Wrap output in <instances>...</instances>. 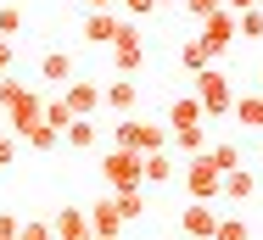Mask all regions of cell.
<instances>
[{
    "label": "cell",
    "mask_w": 263,
    "mask_h": 240,
    "mask_svg": "<svg viewBox=\"0 0 263 240\" xmlns=\"http://www.w3.org/2000/svg\"><path fill=\"white\" fill-rule=\"evenodd\" d=\"M123 11H129V17H152V11H157V0H123Z\"/></svg>",
    "instance_id": "obj_30"
},
{
    "label": "cell",
    "mask_w": 263,
    "mask_h": 240,
    "mask_svg": "<svg viewBox=\"0 0 263 240\" xmlns=\"http://www.w3.org/2000/svg\"><path fill=\"white\" fill-rule=\"evenodd\" d=\"M112 145L118 151H135V156H152V151H168V129L162 123H146V117H123L112 129Z\"/></svg>",
    "instance_id": "obj_2"
},
{
    "label": "cell",
    "mask_w": 263,
    "mask_h": 240,
    "mask_svg": "<svg viewBox=\"0 0 263 240\" xmlns=\"http://www.w3.org/2000/svg\"><path fill=\"white\" fill-rule=\"evenodd\" d=\"M179 168H185L179 179H185V195H191V201H213V195H218L224 179H218V168H213L208 156H191V162H179Z\"/></svg>",
    "instance_id": "obj_6"
},
{
    "label": "cell",
    "mask_w": 263,
    "mask_h": 240,
    "mask_svg": "<svg viewBox=\"0 0 263 240\" xmlns=\"http://www.w3.org/2000/svg\"><path fill=\"white\" fill-rule=\"evenodd\" d=\"M17 28H23V11L17 6H0V39H11Z\"/></svg>",
    "instance_id": "obj_27"
},
{
    "label": "cell",
    "mask_w": 263,
    "mask_h": 240,
    "mask_svg": "<svg viewBox=\"0 0 263 240\" xmlns=\"http://www.w3.org/2000/svg\"><path fill=\"white\" fill-rule=\"evenodd\" d=\"M202 156H208L213 168H218V179H224L230 168H241V151H235L230 140H208V151H202Z\"/></svg>",
    "instance_id": "obj_18"
},
{
    "label": "cell",
    "mask_w": 263,
    "mask_h": 240,
    "mask_svg": "<svg viewBox=\"0 0 263 240\" xmlns=\"http://www.w3.org/2000/svg\"><path fill=\"white\" fill-rule=\"evenodd\" d=\"M23 145H34V151H56V145H62V134H56L51 123H34V129L23 134Z\"/></svg>",
    "instance_id": "obj_22"
},
{
    "label": "cell",
    "mask_w": 263,
    "mask_h": 240,
    "mask_svg": "<svg viewBox=\"0 0 263 240\" xmlns=\"http://www.w3.org/2000/svg\"><path fill=\"white\" fill-rule=\"evenodd\" d=\"M17 240H51V218H28V224H17Z\"/></svg>",
    "instance_id": "obj_26"
},
{
    "label": "cell",
    "mask_w": 263,
    "mask_h": 240,
    "mask_svg": "<svg viewBox=\"0 0 263 240\" xmlns=\"http://www.w3.org/2000/svg\"><path fill=\"white\" fill-rule=\"evenodd\" d=\"M196 28H202V34H196V45L208 50V62H218V56H224V50H230V39H235V17H230V11H224V6H218V11H213L208 23H196Z\"/></svg>",
    "instance_id": "obj_5"
},
{
    "label": "cell",
    "mask_w": 263,
    "mask_h": 240,
    "mask_svg": "<svg viewBox=\"0 0 263 240\" xmlns=\"http://www.w3.org/2000/svg\"><path fill=\"white\" fill-rule=\"evenodd\" d=\"M84 218H90V235H106V240L123 235V218H118V201H112V195L96 201V207H84Z\"/></svg>",
    "instance_id": "obj_10"
},
{
    "label": "cell",
    "mask_w": 263,
    "mask_h": 240,
    "mask_svg": "<svg viewBox=\"0 0 263 240\" xmlns=\"http://www.w3.org/2000/svg\"><path fill=\"white\" fill-rule=\"evenodd\" d=\"M56 101H62V106H67L73 117H84V123H96V106H101V84H90V78H67Z\"/></svg>",
    "instance_id": "obj_7"
},
{
    "label": "cell",
    "mask_w": 263,
    "mask_h": 240,
    "mask_svg": "<svg viewBox=\"0 0 263 240\" xmlns=\"http://www.w3.org/2000/svg\"><path fill=\"white\" fill-rule=\"evenodd\" d=\"M191 84V95L202 106V123L208 117H230V106H235V90H230V73H218V67H202L196 78H185Z\"/></svg>",
    "instance_id": "obj_1"
},
{
    "label": "cell",
    "mask_w": 263,
    "mask_h": 240,
    "mask_svg": "<svg viewBox=\"0 0 263 240\" xmlns=\"http://www.w3.org/2000/svg\"><path fill=\"white\" fill-rule=\"evenodd\" d=\"M40 78H45V84H67V78H73V56H67V50H45Z\"/></svg>",
    "instance_id": "obj_17"
},
{
    "label": "cell",
    "mask_w": 263,
    "mask_h": 240,
    "mask_svg": "<svg viewBox=\"0 0 263 240\" xmlns=\"http://www.w3.org/2000/svg\"><path fill=\"white\" fill-rule=\"evenodd\" d=\"M168 179H179V156H174V151L140 156V185H168Z\"/></svg>",
    "instance_id": "obj_9"
},
{
    "label": "cell",
    "mask_w": 263,
    "mask_h": 240,
    "mask_svg": "<svg viewBox=\"0 0 263 240\" xmlns=\"http://www.w3.org/2000/svg\"><path fill=\"white\" fill-rule=\"evenodd\" d=\"M51 240H90V218H84V207H62L51 218Z\"/></svg>",
    "instance_id": "obj_11"
},
{
    "label": "cell",
    "mask_w": 263,
    "mask_h": 240,
    "mask_svg": "<svg viewBox=\"0 0 263 240\" xmlns=\"http://www.w3.org/2000/svg\"><path fill=\"white\" fill-rule=\"evenodd\" d=\"M185 11H191V17H196V23H208L213 11H218V0H185Z\"/></svg>",
    "instance_id": "obj_29"
},
{
    "label": "cell",
    "mask_w": 263,
    "mask_h": 240,
    "mask_svg": "<svg viewBox=\"0 0 263 240\" xmlns=\"http://www.w3.org/2000/svg\"><path fill=\"white\" fill-rule=\"evenodd\" d=\"M118 28H123V17H118V11H90L79 34H84L90 45H112V39H118Z\"/></svg>",
    "instance_id": "obj_12"
},
{
    "label": "cell",
    "mask_w": 263,
    "mask_h": 240,
    "mask_svg": "<svg viewBox=\"0 0 263 240\" xmlns=\"http://www.w3.org/2000/svg\"><path fill=\"white\" fill-rule=\"evenodd\" d=\"M213 224H218L213 201H185V212H179V229H185L191 240H213Z\"/></svg>",
    "instance_id": "obj_8"
},
{
    "label": "cell",
    "mask_w": 263,
    "mask_h": 240,
    "mask_svg": "<svg viewBox=\"0 0 263 240\" xmlns=\"http://www.w3.org/2000/svg\"><path fill=\"white\" fill-rule=\"evenodd\" d=\"M84 6H90V11H112V0H84Z\"/></svg>",
    "instance_id": "obj_33"
},
{
    "label": "cell",
    "mask_w": 263,
    "mask_h": 240,
    "mask_svg": "<svg viewBox=\"0 0 263 240\" xmlns=\"http://www.w3.org/2000/svg\"><path fill=\"white\" fill-rule=\"evenodd\" d=\"M213 240H252V229H247L241 218H218V224H213Z\"/></svg>",
    "instance_id": "obj_24"
},
{
    "label": "cell",
    "mask_w": 263,
    "mask_h": 240,
    "mask_svg": "<svg viewBox=\"0 0 263 240\" xmlns=\"http://www.w3.org/2000/svg\"><path fill=\"white\" fill-rule=\"evenodd\" d=\"M11 62H17V50H11V39H0V78H11Z\"/></svg>",
    "instance_id": "obj_31"
},
{
    "label": "cell",
    "mask_w": 263,
    "mask_h": 240,
    "mask_svg": "<svg viewBox=\"0 0 263 240\" xmlns=\"http://www.w3.org/2000/svg\"><path fill=\"white\" fill-rule=\"evenodd\" d=\"M157 6H185V0H157Z\"/></svg>",
    "instance_id": "obj_34"
},
{
    "label": "cell",
    "mask_w": 263,
    "mask_h": 240,
    "mask_svg": "<svg viewBox=\"0 0 263 240\" xmlns=\"http://www.w3.org/2000/svg\"><path fill=\"white\" fill-rule=\"evenodd\" d=\"M112 201H118V218L123 224H140V212H146V195L140 190H123V195H112Z\"/></svg>",
    "instance_id": "obj_20"
},
{
    "label": "cell",
    "mask_w": 263,
    "mask_h": 240,
    "mask_svg": "<svg viewBox=\"0 0 263 240\" xmlns=\"http://www.w3.org/2000/svg\"><path fill=\"white\" fill-rule=\"evenodd\" d=\"M179 67L196 78V73H202V67H213V62H208V50L196 45V39H185V45H179Z\"/></svg>",
    "instance_id": "obj_21"
},
{
    "label": "cell",
    "mask_w": 263,
    "mask_h": 240,
    "mask_svg": "<svg viewBox=\"0 0 263 240\" xmlns=\"http://www.w3.org/2000/svg\"><path fill=\"white\" fill-rule=\"evenodd\" d=\"M135 101H140V84H135V78H112V84L101 90V106H112L118 117H129V112H135Z\"/></svg>",
    "instance_id": "obj_13"
},
{
    "label": "cell",
    "mask_w": 263,
    "mask_h": 240,
    "mask_svg": "<svg viewBox=\"0 0 263 240\" xmlns=\"http://www.w3.org/2000/svg\"><path fill=\"white\" fill-rule=\"evenodd\" d=\"M235 34H241V39H263V6H252V11L235 17Z\"/></svg>",
    "instance_id": "obj_23"
},
{
    "label": "cell",
    "mask_w": 263,
    "mask_h": 240,
    "mask_svg": "<svg viewBox=\"0 0 263 240\" xmlns=\"http://www.w3.org/2000/svg\"><path fill=\"white\" fill-rule=\"evenodd\" d=\"M90 240H106V235H90Z\"/></svg>",
    "instance_id": "obj_36"
},
{
    "label": "cell",
    "mask_w": 263,
    "mask_h": 240,
    "mask_svg": "<svg viewBox=\"0 0 263 240\" xmlns=\"http://www.w3.org/2000/svg\"><path fill=\"white\" fill-rule=\"evenodd\" d=\"M112 67H118V78H129V73H140L146 67V45H140V28L123 17V28H118V39H112Z\"/></svg>",
    "instance_id": "obj_4"
},
{
    "label": "cell",
    "mask_w": 263,
    "mask_h": 240,
    "mask_svg": "<svg viewBox=\"0 0 263 240\" xmlns=\"http://www.w3.org/2000/svg\"><path fill=\"white\" fill-rule=\"evenodd\" d=\"M196 123H202V106H196V95L185 90V95L168 106V123H162V129H168V134H179V129H196Z\"/></svg>",
    "instance_id": "obj_14"
},
{
    "label": "cell",
    "mask_w": 263,
    "mask_h": 240,
    "mask_svg": "<svg viewBox=\"0 0 263 240\" xmlns=\"http://www.w3.org/2000/svg\"><path fill=\"white\" fill-rule=\"evenodd\" d=\"M218 195H230V201H252V195H258V173H252V168H230L224 185H218Z\"/></svg>",
    "instance_id": "obj_15"
},
{
    "label": "cell",
    "mask_w": 263,
    "mask_h": 240,
    "mask_svg": "<svg viewBox=\"0 0 263 240\" xmlns=\"http://www.w3.org/2000/svg\"><path fill=\"white\" fill-rule=\"evenodd\" d=\"M17 224H23L17 212H0V240H17Z\"/></svg>",
    "instance_id": "obj_32"
},
{
    "label": "cell",
    "mask_w": 263,
    "mask_h": 240,
    "mask_svg": "<svg viewBox=\"0 0 263 240\" xmlns=\"http://www.w3.org/2000/svg\"><path fill=\"white\" fill-rule=\"evenodd\" d=\"M101 179L112 185V195H123V190H140V156L135 151H106L101 156Z\"/></svg>",
    "instance_id": "obj_3"
},
{
    "label": "cell",
    "mask_w": 263,
    "mask_h": 240,
    "mask_svg": "<svg viewBox=\"0 0 263 240\" xmlns=\"http://www.w3.org/2000/svg\"><path fill=\"white\" fill-rule=\"evenodd\" d=\"M258 95H263V67H258Z\"/></svg>",
    "instance_id": "obj_35"
},
{
    "label": "cell",
    "mask_w": 263,
    "mask_h": 240,
    "mask_svg": "<svg viewBox=\"0 0 263 240\" xmlns=\"http://www.w3.org/2000/svg\"><path fill=\"white\" fill-rule=\"evenodd\" d=\"M40 123H51V129H56V134H62V129H67V123H73V112H67V106H62V101H45V117H40Z\"/></svg>",
    "instance_id": "obj_25"
},
{
    "label": "cell",
    "mask_w": 263,
    "mask_h": 240,
    "mask_svg": "<svg viewBox=\"0 0 263 240\" xmlns=\"http://www.w3.org/2000/svg\"><path fill=\"white\" fill-rule=\"evenodd\" d=\"M230 117H235L241 129H258V134H263V95H258V90H252V95H235Z\"/></svg>",
    "instance_id": "obj_16"
},
{
    "label": "cell",
    "mask_w": 263,
    "mask_h": 240,
    "mask_svg": "<svg viewBox=\"0 0 263 240\" xmlns=\"http://www.w3.org/2000/svg\"><path fill=\"white\" fill-rule=\"evenodd\" d=\"M62 140L73 145V151H96V123H84V117H73V123L62 129Z\"/></svg>",
    "instance_id": "obj_19"
},
{
    "label": "cell",
    "mask_w": 263,
    "mask_h": 240,
    "mask_svg": "<svg viewBox=\"0 0 263 240\" xmlns=\"http://www.w3.org/2000/svg\"><path fill=\"white\" fill-rule=\"evenodd\" d=\"M17 151H23V140L0 129V168H11V162H17Z\"/></svg>",
    "instance_id": "obj_28"
},
{
    "label": "cell",
    "mask_w": 263,
    "mask_h": 240,
    "mask_svg": "<svg viewBox=\"0 0 263 240\" xmlns=\"http://www.w3.org/2000/svg\"><path fill=\"white\" fill-rule=\"evenodd\" d=\"M258 6H263V0H258Z\"/></svg>",
    "instance_id": "obj_37"
}]
</instances>
